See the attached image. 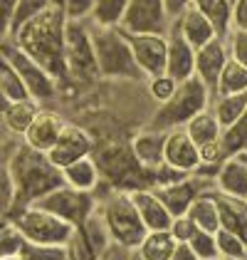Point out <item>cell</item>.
<instances>
[{
	"label": "cell",
	"instance_id": "obj_27",
	"mask_svg": "<svg viewBox=\"0 0 247 260\" xmlns=\"http://www.w3.org/2000/svg\"><path fill=\"white\" fill-rule=\"evenodd\" d=\"M188 216L200 225V231L218 233L220 231V211H218V201H215V188L200 193L193 201V206L188 208Z\"/></svg>",
	"mask_w": 247,
	"mask_h": 260
},
{
	"label": "cell",
	"instance_id": "obj_21",
	"mask_svg": "<svg viewBox=\"0 0 247 260\" xmlns=\"http://www.w3.org/2000/svg\"><path fill=\"white\" fill-rule=\"evenodd\" d=\"M173 27H176L195 50L208 45L210 40H215V38H220L218 30H215V25L208 20V15L203 10H198L195 5H190L188 10H183V13L173 20Z\"/></svg>",
	"mask_w": 247,
	"mask_h": 260
},
{
	"label": "cell",
	"instance_id": "obj_9",
	"mask_svg": "<svg viewBox=\"0 0 247 260\" xmlns=\"http://www.w3.org/2000/svg\"><path fill=\"white\" fill-rule=\"evenodd\" d=\"M35 206H40L45 211H52L55 216L72 223L74 228H82L84 223L97 213L99 196H97V191H79V188H72V186L62 183L60 188L42 196Z\"/></svg>",
	"mask_w": 247,
	"mask_h": 260
},
{
	"label": "cell",
	"instance_id": "obj_13",
	"mask_svg": "<svg viewBox=\"0 0 247 260\" xmlns=\"http://www.w3.org/2000/svg\"><path fill=\"white\" fill-rule=\"evenodd\" d=\"M158 191V196L163 199V203L168 206V211L176 216L188 213V208L193 206V201L198 199L200 193H205L210 188H215V181L200 176V174H188L185 179L173 181V183H163V186H153Z\"/></svg>",
	"mask_w": 247,
	"mask_h": 260
},
{
	"label": "cell",
	"instance_id": "obj_34",
	"mask_svg": "<svg viewBox=\"0 0 247 260\" xmlns=\"http://www.w3.org/2000/svg\"><path fill=\"white\" fill-rule=\"evenodd\" d=\"M25 245H27V238L20 231V225L13 218H3V231H0V255H3V260L18 258Z\"/></svg>",
	"mask_w": 247,
	"mask_h": 260
},
{
	"label": "cell",
	"instance_id": "obj_30",
	"mask_svg": "<svg viewBox=\"0 0 247 260\" xmlns=\"http://www.w3.org/2000/svg\"><path fill=\"white\" fill-rule=\"evenodd\" d=\"M0 94H3V102L32 100V94H30L25 80L20 77V72L8 60H0Z\"/></svg>",
	"mask_w": 247,
	"mask_h": 260
},
{
	"label": "cell",
	"instance_id": "obj_37",
	"mask_svg": "<svg viewBox=\"0 0 247 260\" xmlns=\"http://www.w3.org/2000/svg\"><path fill=\"white\" fill-rule=\"evenodd\" d=\"M223 146H225L227 156L230 154H240V151L247 149V109L232 126H227L223 132Z\"/></svg>",
	"mask_w": 247,
	"mask_h": 260
},
{
	"label": "cell",
	"instance_id": "obj_46",
	"mask_svg": "<svg viewBox=\"0 0 247 260\" xmlns=\"http://www.w3.org/2000/svg\"><path fill=\"white\" fill-rule=\"evenodd\" d=\"M129 255H131V250H129V248L111 243V245H109V248H106L97 260H129Z\"/></svg>",
	"mask_w": 247,
	"mask_h": 260
},
{
	"label": "cell",
	"instance_id": "obj_51",
	"mask_svg": "<svg viewBox=\"0 0 247 260\" xmlns=\"http://www.w3.org/2000/svg\"><path fill=\"white\" fill-rule=\"evenodd\" d=\"M210 260H225V258H223V255H218V258H210Z\"/></svg>",
	"mask_w": 247,
	"mask_h": 260
},
{
	"label": "cell",
	"instance_id": "obj_42",
	"mask_svg": "<svg viewBox=\"0 0 247 260\" xmlns=\"http://www.w3.org/2000/svg\"><path fill=\"white\" fill-rule=\"evenodd\" d=\"M227 47H230V57L247 67V30H230Z\"/></svg>",
	"mask_w": 247,
	"mask_h": 260
},
{
	"label": "cell",
	"instance_id": "obj_35",
	"mask_svg": "<svg viewBox=\"0 0 247 260\" xmlns=\"http://www.w3.org/2000/svg\"><path fill=\"white\" fill-rule=\"evenodd\" d=\"M13 260H72V255L67 245H37L27 240L22 253Z\"/></svg>",
	"mask_w": 247,
	"mask_h": 260
},
{
	"label": "cell",
	"instance_id": "obj_53",
	"mask_svg": "<svg viewBox=\"0 0 247 260\" xmlns=\"http://www.w3.org/2000/svg\"><path fill=\"white\" fill-rule=\"evenodd\" d=\"M245 151H247V149H245Z\"/></svg>",
	"mask_w": 247,
	"mask_h": 260
},
{
	"label": "cell",
	"instance_id": "obj_24",
	"mask_svg": "<svg viewBox=\"0 0 247 260\" xmlns=\"http://www.w3.org/2000/svg\"><path fill=\"white\" fill-rule=\"evenodd\" d=\"M215 201H218V211H220V228L232 231L247 240V199L227 196L215 188Z\"/></svg>",
	"mask_w": 247,
	"mask_h": 260
},
{
	"label": "cell",
	"instance_id": "obj_36",
	"mask_svg": "<svg viewBox=\"0 0 247 260\" xmlns=\"http://www.w3.org/2000/svg\"><path fill=\"white\" fill-rule=\"evenodd\" d=\"M218 250L225 260H247V240L240 238L237 233L220 228L218 233Z\"/></svg>",
	"mask_w": 247,
	"mask_h": 260
},
{
	"label": "cell",
	"instance_id": "obj_41",
	"mask_svg": "<svg viewBox=\"0 0 247 260\" xmlns=\"http://www.w3.org/2000/svg\"><path fill=\"white\" fill-rule=\"evenodd\" d=\"M198 231H200V225L190 218L188 213L176 216L173 223H171V233H173V238L178 240V243H190V240L195 238V233H198Z\"/></svg>",
	"mask_w": 247,
	"mask_h": 260
},
{
	"label": "cell",
	"instance_id": "obj_25",
	"mask_svg": "<svg viewBox=\"0 0 247 260\" xmlns=\"http://www.w3.org/2000/svg\"><path fill=\"white\" fill-rule=\"evenodd\" d=\"M62 174H64L67 186L79 188V191H97L102 186V169H99L94 156H84V159L64 166Z\"/></svg>",
	"mask_w": 247,
	"mask_h": 260
},
{
	"label": "cell",
	"instance_id": "obj_16",
	"mask_svg": "<svg viewBox=\"0 0 247 260\" xmlns=\"http://www.w3.org/2000/svg\"><path fill=\"white\" fill-rule=\"evenodd\" d=\"M163 161L168 166L178 169V171H185V174H195L200 169V146L190 139L185 126L168 132Z\"/></svg>",
	"mask_w": 247,
	"mask_h": 260
},
{
	"label": "cell",
	"instance_id": "obj_48",
	"mask_svg": "<svg viewBox=\"0 0 247 260\" xmlns=\"http://www.w3.org/2000/svg\"><path fill=\"white\" fill-rule=\"evenodd\" d=\"M171 260H200V258L193 253V248H190L188 243H181V245H178V250L173 253V258Z\"/></svg>",
	"mask_w": 247,
	"mask_h": 260
},
{
	"label": "cell",
	"instance_id": "obj_12",
	"mask_svg": "<svg viewBox=\"0 0 247 260\" xmlns=\"http://www.w3.org/2000/svg\"><path fill=\"white\" fill-rule=\"evenodd\" d=\"M126 40L134 50V57L139 62L146 77L166 75L168 64V35L158 32H126Z\"/></svg>",
	"mask_w": 247,
	"mask_h": 260
},
{
	"label": "cell",
	"instance_id": "obj_17",
	"mask_svg": "<svg viewBox=\"0 0 247 260\" xmlns=\"http://www.w3.org/2000/svg\"><path fill=\"white\" fill-rule=\"evenodd\" d=\"M227 60H230L227 38H215L208 45L198 47V52H195V77H200L205 82L213 89V94H215V87H218V80L225 70Z\"/></svg>",
	"mask_w": 247,
	"mask_h": 260
},
{
	"label": "cell",
	"instance_id": "obj_39",
	"mask_svg": "<svg viewBox=\"0 0 247 260\" xmlns=\"http://www.w3.org/2000/svg\"><path fill=\"white\" fill-rule=\"evenodd\" d=\"M47 8H50V0H18V8H15V13H13L10 30H8V35H5V38H10L22 22H27L30 18L40 15L42 10H47ZM5 38H3V40H5Z\"/></svg>",
	"mask_w": 247,
	"mask_h": 260
},
{
	"label": "cell",
	"instance_id": "obj_15",
	"mask_svg": "<svg viewBox=\"0 0 247 260\" xmlns=\"http://www.w3.org/2000/svg\"><path fill=\"white\" fill-rule=\"evenodd\" d=\"M67 124H69V121L64 119L60 112H55V109H50V107L42 104V109L37 112L35 121L30 124V129L25 132L22 141H25L30 149H35V151L50 154V149L57 144V139L62 137V132H64Z\"/></svg>",
	"mask_w": 247,
	"mask_h": 260
},
{
	"label": "cell",
	"instance_id": "obj_1",
	"mask_svg": "<svg viewBox=\"0 0 247 260\" xmlns=\"http://www.w3.org/2000/svg\"><path fill=\"white\" fill-rule=\"evenodd\" d=\"M67 27H69L67 13L62 8L50 5L40 15L22 22L5 40H13L22 52H27L32 60L40 62L62 84V82H72L67 67Z\"/></svg>",
	"mask_w": 247,
	"mask_h": 260
},
{
	"label": "cell",
	"instance_id": "obj_26",
	"mask_svg": "<svg viewBox=\"0 0 247 260\" xmlns=\"http://www.w3.org/2000/svg\"><path fill=\"white\" fill-rule=\"evenodd\" d=\"M178 245L181 243L173 238V233L168 228V231H148L144 243L136 250L144 255V260H171L173 253L178 250Z\"/></svg>",
	"mask_w": 247,
	"mask_h": 260
},
{
	"label": "cell",
	"instance_id": "obj_31",
	"mask_svg": "<svg viewBox=\"0 0 247 260\" xmlns=\"http://www.w3.org/2000/svg\"><path fill=\"white\" fill-rule=\"evenodd\" d=\"M193 5L205 13L220 38L230 35V30H232V3L230 0H195Z\"/></svg>",
	"mask_w": 247,
	"mask_h": 260
},
{
	"label": "cell",
	"instance_id": "obj_14",
	"mask_svg": "<svg viewBox=\"0 0 247 260\" xmlns=\"http://www.w3.org/2000/svg\"><path fill=\"white\" fill-rule=\"evenodd\" d=\"M94 146H97V141H94L89 129H84L79 124H67L64 132H62V137L50 149L47 156H50V161L55 166L64 169V166L84 159V156H92L94 154Z\"/></svg>",
	"mask_w": 247,
	"mask_h": 260
},
{
	"label": "cell",
	"instance_id": "obj_19",
	"mask_svg": "<svg viewBox=\"0 0 247 260\" xmlns=\"http://www.w3.org/2000/svg\"><path fill=\"white\" fill-rule=\"evenodd\" d=\"M131 199L136 203V208H139V213H141L148 231H168L171 228L173 213L168 211V206L163 203V199L158 196V191L153 186L131 191Z\"/></svg>",
	"mask_w": 247,
	"mask_h": 260
},
{
	"label": "cell",
	"instance_id": "obj_38",
	"mask_svg": "<svg viewBox=\"0 0 247 260\" xmlns=\"http://www.w3.org/2000/svg\"><path fill=\"white\" fill-rule=\"evenodd\" d=\"M178 84H181V82L173 80V77L166 72V75H158V77H148V80H146V92H148V97L156 102V104H163V102H168L176 94Z\"/></svg>",
	"mask_w": 247,
	"mask_h": 260
},
{
	"label": "cell",
	"instance_id": "obj_40",
	"mask_svg": "<svg viewBox=\"0 0 247 260\" xmlns=\"http://www.w3.org/2000/svg\"><path fill=\"white\" fill-rule=\"evenodd\" d=\"M193 248V253L198 255L200 260H210V258H218L220 250H218V236L210 233V231H198L195 238L188 243Z\"/></svg>",
	"mask_w": 247,
	"mask_h": 260
},
{
	"label": "cell",
	"instance_id": "obj_7",
	"mask_svg": "<svg viewBox=\"0 0 247 260\" xmlns=\"http://www.w3.org/2000/svg\"><path fill=\"white\" fill-rule=\"evenodd\" d=\"M8 218L15 220L25 233V238L37 245H69L77 233V228L72 223H67L64 218L55 216L52 211H45L35 203Z\"/></svg>",
	"mask_w": 247,
	"mask_h": 260
},
{
	"label": "cell",
	"instance_id": "obj_45",
	"mask_svg": "<svg viewBox=\"0 0 247 260\" xmlns=\"http://www.w3.org/2000/svg\"><path fill=\"white\" fill-rule=\"evenodd\" d=\"M232 30H247V0L232 5Z\"/></svg>",
	"mask_w": 247,
	"mask_h": 260
},
{
	"label": "cell",
	"instance_id": "obj_6",
	"mask_svg": "<svg viewBox=\"0 0 247 260\" xmlns=\"http://www.w3.org/2000/svg\"><path fill=\"white\" fill-rule=\"evenodd\" d=\"M102 169V183L119 191L153 186V171L144 169L131 151V144H109L94 156Z\"/></svg>",
	"mask_w": 247,
	"mask_h": 260
},
{
	"label": "cell",
	"instance_id": "obj_28",
	"mask_svg": "<svg viewBox=\"0 0 247 260\" xmlns=\"http://www.w3.org/2000/svg\"><path fill=\"white\" fill-rule=\"evenodd\" d=\"M185 132L190 134V139L195 141L198 146H205V144H213V141H220L223 139V124L218 121L215 117V112L213 109H205V112H200L198 117H193V119L185 124Z\"/></svg>",
	"mask_w": 247,
	"mask_h": 260
},
{
	"label": "cell",
	"instance_id": "obj_50",
	"mask_svg": "<svg viewBox=\"0 0 247 260\" xmlns=\"http://www.w3.org/2000/svg\"><path fill=\"white\" fill-rule=\"evenodd\" d=\"M240 154H242V159H245V161H247V151H240Z\"/></svg>",
	"mask_w": 247,
	"mask_h": 260
},
{
	"label": "cell",
	"instance_id": "obj_47",
	"mask_svg": "<svg viewBox=\"0 0 247 260\" xmlns=\"http://www.w3.org/2000/svg\"><path fill=\"white\" fill-rule=\"evenodd\" d=\"M166 3V10H168V15H171V20H176L183 10H188L195 0H163Z\"/></svg>",
	"mask_w": 247,
	"mask_h": 260
},
{
	"label": "cell",
	"instance_id": "obj_2",
	"mask_svg": "<svg viewBox=\"0 0 247 260\" xmlns=\"http://www.w3.org/2000/svg\"><path fill=\"white\" fill-rule=\"evenodd\" d=\"M5 137H8V149L3 146V164L10 169L15 179V188H18L15 208L8 216H15L18 211L37 203L50 191L60 188L64 183V174L60 166L50 161L47 154L30 149L22 141V137H13V134H5Z\"/></svg>",
	"mask_w": 247,
	"mask_h": 260
},
{
	"label": "cell",
	"instance_id": "obj_3",
	"mask_svg": "<svg viewBox=\"0 0 247 260\" xmlns=\"http://www.w3.org/2000/svg\"><path fill=\"white\" fill-rule=\"evenodd\" d=\"M92 40H94V52H97V64H99L102 80H148L134 57V50H131L126 32L121 27L92 25Z\"/></svg>",
	"mask_w": 247,
	"mask_h": 260
},
{
	"label": "cell",
	"instance_id": "obj_33",
	"mask_svg": "<svg viewBox=\"0 0 247 260\" xmlns=\"http://www.w3.org/2000/svg\"><path fill=\"white\" fill-rule=\"evenodd\" d=\"M237 92H247V67L242 62L230 57L223 75H220V80H218L215 94H237Z\"/></svg>",
	"mask_w": 247,
	"mask_h": 260
},
{
	"label": "cell",
	"instance_id": "obj_52",
	"mask_svg": "<svg viewBox=\"0 0 247 260\" xmlns=\"http://www.w3.org/2000/svg\"><path fill=\"white\" fill-rule=\"evenodd\" d=\"M230 3H232V5H235V3H237V0H230Z\"/></svg>",
	"mask_w": 247,
	"mask_h": 260
},
{
	"label": "cell",
	"instance_id": "obj_32",
	"mask_svg": "<svg viewBox=\"0 0 247 260\" xmlns=\"http://www.w3.org/2000/svg\"><path fill=\"white\" fill-rule=\"evenodd\" d=\"M126 8L129 0H94V13L89 22L99 27H121Z\"/></svg>",
	"mask_w": 247,
	"mask_h": 260
},
{
	"label": "cell",
	"instance_id": "obj_29",
	"mask_svg": "<svg viewBox=\"0 0 247 260\" xmlns=\"http://www.w3.org/2000/svg\"><path fill=\"white\" fill-rule=\"evenodd\" d=\"M210 109L215 112L218 121L223 124V129L232 126L235 121L245 114L247 109V92H237V94H215Z\"/></svg>",
	"mask_w": 247,
	"mask_h": 260
},
{
	"label": "cell",
	"instance_id": "obj_4",
	"mask_svg": "<svg viewBox=\"0 0 247 260\" xmlns=\"http://www.w3.org/2000/svg\"><path fill=\"white\" fill-rule=\"evenodd\" d=\"M213 104V89L208 87L200 77H188L178 84L176 94L163 104H156L148 126L161 129V132H171V129H181L185 126L193 117H198L200 112L210 109Z\"/></svg>",
	"mask_w": 247,
	"mask_h": 260
},
{
	"label": "cell",
	"instance_id": "obj_8",
	"mask_svg": "<svg viewBox=\"0 0 247 260\" xmlns=\"http://www.w3.org/2000/svg\"><path fill=\"white\" fill-rule=\"evenodd\" d=\"M67 67H69V80L77 84H89L99 80V64L92 40V22L89 20H69L67 27Z\"/></svg>",
	"mask_w": 247,
	"mask_h": 260
},
{
	"label": "cell",
	"instance_id": "obj_22",
	"mask_svg": "<svg viewBox=\"0 0 247 260\" xmlns=\"http://www.w3.org/2000/svg\"><path fill=\"white\" fill-rule=\"evenodd\" d=\"M215 188L227 196H237V199H247V161L242 154H230L218 174H215Z\"/></svg>",
	"mask_w": 247,
	"mask_h": 260
},
{
	"label": "cell",
	"instance_id": "obj_44",
	"mask_svg": "<svg viewBox=\"0 0 247 260\" xmlns=\"http://www.w3.org/2000/svg\"><path fill=\"white\" fill-rule=\"evenodd\" d=\"M15 8H18V0H0V30H3V38L8 35V30H10V20H13V13H15Z\"/></svg>",
	"mask_w": 247,
	"mask_h": 260
},
{
	"label": "cell",
	"instance_id": "obj_18",
	"mask_svg": "<svg viewBox=\"0 0 247 260\" xmlns=\"http://www.w3.org/2000/svg\"><path fill=\"white\" fill-rule=\"evenodd\" d=\"M166 137H168V132L153 129V126H148V124L131 137V141H129V144H131V151H134V156L139 159V164H141L144 169L156 171V169L163 164Z\"/></svg>",
	"mask_w": 247,
	"mask_h": 260
},
{
	"label": "cell",
	"instance_id": "obj_43",
	"mask_svg": "<svg viewBox=\"0 0 247 260\" xmlns=\"http://www.w3.org/2000/svg\"><path fill=\"white\" fill-rule=\"evenodd\" d=\"M64 13L69 20H92L94 13V0H67Z\"/></svg>",
	"mask_w": 247,
	"mask_h": 260
},
{
	"label": "cell",
	"instance_id": "obj_23",
	"mask_svg": "<svg viewBox=\"0 0 247 260\" xmlns=\"http://www.w3.org/2000/svg\"><path fill=\"white\" fill-rule=\"evenodd\" d=\"M40 109L42 104L37 100L3 102V132L13 137H25V132L30 129Z\"/></svg>",
	"mask_w": 247,
	"mask_h": 260
},
{
	"label": "cell",
	"instance_id": "obj_49",
	"mask_svg": "<svg viewBox=\"0 0 247 260\" xmlns=\"http://www.w3.org/2000/svg\"><path fill=\"white\" fill-rule=\"evenodd\" d=\"M129 260H144V255H141L139 250H131V255H129Z\"/></svg>",
	"mask_w": 247,
	"mask_h": 260
},
{
	"label": "cell",
	"instance_id": "obj_5",
	"mask_svg": "<svg viewBox=\"0 0 247 260\" xmlns=\"http://www.w3.org/2000/svg\"><path fill=\"white\" fill-rule=\"evenodd\" d=\"M99 213H102L104 223L109 228V236L116 245L136 250L144 243L148 228L131 199V191H119V188L106 186L104 199H99Z\"/></svg>",
	"mask_w": 247,
	"mask_h": 260
},
{
	"label": "cell",
	"instance_id": "obj_10",
	"mask_svg": "<svg viewBox=\"0 0 247 260\" xmlns=\"http://www.w3.org/2000/svg\"><path fill=\"white\" fill-rule=\"evenodd\" d=\"M0 52H3V60H8L20 72V77L27 84L32 100H37L40 104L47 107V102L60 94V82L55 80L37 60H32L27 52H22L13 40H3V50Z\"/></svg>",
	"mask_w": 247,
	"mask_h": 260
},
{
	"label": "cell",
	"instance_id": "obj_20",
	"mask_svg": "<svg viewBox=\"0 0 247 260\" xmlns=\"http://www.w3.org/2000/svg\"><path fill=\"white\" fill-rule=\"evenodd\" d=\"M195 52L198 50L171 25V30H168V64H166V72L178 82L193 77L195 75Z\"/></svg>",
	"mask_w": 247,
	"mask_h": 260
},
{
	"label": "cell",
	"instance_id": "obj_11",
	"mask_svg": "<svg viewBox=\"0 0 247 260\" xmlns=\"http://www.w3.org/2000/svg\"><path fill=\"white\" fill-rule=\"evenodd\" d=\"M171 15L166 10L163 0H129L126 15H124V32H158L168 35L171 30Z\"/></svg>",
	"mask_w": 247,
	"mask_h": 260
}]
</instances>
